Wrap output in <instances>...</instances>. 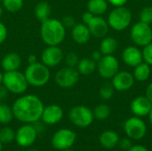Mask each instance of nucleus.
I'll use <instances>...</instances> for the list:
<instances>
[{
	"label": "nucleus",
	"instance_id": "f257e3e1",
	"mask_svg": "<svg viewBox=\"0 0 152 151\" xmlns=\"http://www.w3.org/2000/svg\"><path fill=\"white\" fill-rule=\"evenodd\" d=\"M43 101L34 94H26L18 98L12 104L13 117L26 124H32L41 119L44 110Z\"/></svg>",
	"mask_w": 152,
	"mask_h": 151
},
{
	"label": "nucleus",
	"instance_id": "f03ea898",
	"mask_svg": "<svg viewBox=\"0 0 152 151\" xmlns=\"http://www.w3.org/2000/svg\"><path fill=\"white\" fill-rule=\"evenodd\" d=\"M40 36L46 45H59L66 36V28L61 20L49 18L41 22Z\"/></svg>",
	"mask_w": 152,
	"mask_h": 151
},
{
	"label": "nucleus",
	"instance_id": "7ed1b4c3",
	"mask_svg": "<svg viewBox=\"0 0 152 151\" xmlns=\"http://www.w3.org/2000/svg\"><path fill=\"white\" fill-rule=\"evenodd\" d=\"M25 77L29 85L34 87H42L45 85L51 77L49 68L42 62L28 64L24 72Z\"/></svg>",
	"mask_w": 152,
	"mask_h": 151
},
{
	"label": "nucleus",
	"instance_id": "20e7f679",
	"mask_svg": "<svg viewBox=\"0 0 152 151\" xmlns=\"http://www.w3.org/2000/svg\"><path fill=\"white\" fill-rule=\"evenodd\" d=\"M3 85L6 87L9 93L14 94H21L25 93L29 85L24 73H21L19 70L5 71L4 73Z\"/></svg>",
	"mask_w": 152,
	"mask_h": 151
},
{
	"label": "nucleus",
	"instance_id": "39448f33",
	"mask_svg": "<svg viewBox=\"0 0 152 151\" xmlns=\"http://www.w3.org/2000/svg\"><path fill=\"white\" fill-rule=\"evenodd\" d=\"M107 21L109 26L113 29L122 31L131 24L132 13L127 8L124 6H118L110 12Z\"/></svg>",
	"mask_w": 152,
	"mask_h": 151
},
{
	"label": "nucleus",
	"instance_id": "423d86ee",
	"mask_svg": "<svg viewBox=\"0 0 152 151\" xmlns=\"http://www.w3.org/2000/svg\"><path fill=\"white\" fill-rule=\"evenodd\" d=\"M70 122L77 127H88L94 121L93 111L86 106H75L69 112Z\"/></svg>",
	"mask_w": 152,
	"mask_h": 151
},
{
	"label": "nucleus",
	"instance_id": "0eeeda50",
	"mask_svg": "<svg viewBox=\"0 0 152 151\" xmlns=\"http://www.w3.org/2000/svg\"><path fill=\"white\" fill-rule=\"evenodd\" d=\"M79 73L76 68L65 67L59 69L54 77L55 83L61 88H71L79 81Z\"/></svg>",
	"mask_w": 152,
	"mask_h": 151
},
{
	"label": "nucleus",
	"instance_id": "6e6552de",
	"mask_svg": "<svg viewBox=\"0 0 152 151\" xmlns=\"http://www.w3.org/2000/svg\"><path fill=\"white\" fill-rule=\"evenodd\" d=\"M131 39L139 46H145L152 42V29L151 25L139 21L131 29Z\"/></svg>",
	"mask_w": 152,
	"mask_h": 151
},
{
	"label": "nucleus",
	"instance_id": "1a4fd4ad",
	"mask_svg": "<svg viewBox=\"0 0 152 151\" xmlns=\"http://www.w3.org/2000/svg\"><path fill=\"white\" fill-rule=\"evenodd\" d=\"M119 69V63L113 55H103L97 62V70L100 76L105 79L112 78Z\"/></svg>",
	"mask_w": 152,
	"mask_h": 151
},
{
	"label": "nucleus",
	"instance_id": "9d476101",
	"mask_svg": "<svg viewBox=\"0 0 152 151\" xmlns=\"http://www.w3.org/2000/svg\"><path fill=\"white\" fill-rule=\"evenodd\" d=\"M77 139V134L69 129H61L52 137V145L58 150H69L73 146Z\"/></svg>",
	"mask_w": 152,
	"mask_h": 151
},
{
	"label": "nucleus",
	"instance_id": "9b49d317",
	"mask_svg": "<svg viewBox=\"0 0 152 151\" xmlns=\"http://www.w3.org/2000/svg\"><path fill=\"white\" fill-rule=\"evenodd\" d=\"M124 130L128 138L132 140H140L145 136L147 126L143 120L139 117H132L125 122Z\"/></svg>",
	"mask_w": 152,
	"mask_h": 151
},
{
	"label": "nucleus",
	"instance_id": "f8f14e48",
	"mask_svg": "<svg viewBox=\"0 0 152 151\" xmlns=\"http://www.w3.org/2000/svg\"><path fill=\"white\" fill-rule=\"evenodd\" d=\"M37 135V129L33 125L27 124L20 126L15 133V140L19 146L27 148L31 146L36 142Z\"/></svg>",
	"mask_w": 152,
	"mask_h": 151
},
{
	"label": "nucleus",
	"instance_id": "ddd939ff",
	"mask_svg": "<svg viewBox=\"0 0 152 151\" xmlns=\"http://www.w3.org/2000/svg\"><path fill=\"white\" fill-rule=\"evenodd\" d=\"M63 57V52L59 45H47L42 52L41 61L48 68H54L62 61Z\"/></svg>",
	"mask_w": 152,
	"mask_h": 151
},
{
	"label": "nucleus",
	"instance_id": "4468645a",
	"mask_svg": "<svg viewBox=\"0 0 152 151\" xmlns=\"http://www.w3.org/2000/svg\"><path fill=\"white\" fill-rule=\"evenodd\" d=\"M134 77L133 74L127 71H118L112 77V85L114 88L119 92L127 91L133 87L134 84Z\"/></svg>",
	"mask_w": 152,
	"mask_h": 151
},
{
	"label": "nucleus",
	"instance_id": "2eb2a0df",
	"mask_svg": "<svg viewBox=\"0 0 152 151\" xmlns=\"http://www.w3.org/2000/svg\"><path fill=\"white\" fill-rule=\"evenodd\" d=\"M63 117L62 109L56 104H51L44 108L41 119L46 125H55Z\"/></svg>",
	"mask_w": 152,
	"mask_h": 151
},
{
	"label": "nucleus",
	"instance_id": "dca6fc26",
	"mask_svg": "<svg viewBox=\"0 0 152 151\" xmlns=\"http://www.w3.org/2000/svg\"><path fill=\"white\" fill-rule=\"evenodd\" d=\"M87 27L90 30L91 36L97 38H103L106 36L109 31L108 21L105 20L101 16H94L91 21L87 24Z\"/></svg>",
	"mask_w": 152,
	"mask_h": 151
},
{
	"label": "nucleus",
	"instance_id": "f3484780",
	"mask_svg": "<svg viewBox=\"0 0 152 151\" xmlns=\"http://www.w3.org/2000/svg\"><path fill=\"white\" fill-rule=\"evenodd\" d=\"M131 111L136 117L148 116L152 108L151 101L146 96H138L131 102Z\"/></svg>",
	"mask_w": 152,
	"mask_h": 151
},
{
	"label": "nucleus",
	"instance_id": "a211bd4d",
	"mask_svg": "<svg viewBox=\"0 0 152 151\" xmlns=\"http://www.w3.org/2000/svg\"><path fill=\"white\" fill-rule=\"evenodd\" d=\"M122 60L126 65L134 68L142 62V53L135 46H128L122 53Z\"/></svg>",
	"mask_w": 152,
	"mask_h": 151
},
{
	"label": "nucleus",
	"instance_id": "6ab92c4d",
	"mask_svg": "<svg viewBox=\"0 0 152 151\" xmlns=\"http://www.w3.org/2000/svg\"><path fill=\"white\" fill-rule=\"evenodd\" d=\"M71 36L77 44H85L90 40L91 33L87 25L78 23L71 28Z\"/></svg>",
	"mask_w": 152,
	"mask_h": 151
},
{
	"label": "nucleus",
	"instance_id": "aec40b11",
	"mask_svg": "<svg viewBox=\"0 0 152 151\" xmlns=\"http://www.w3.org/2000/svg\"><path fill=\"white\" fill-rule=\"evenodd\" d=\"M1 65L4 72L18 70L21 65V58L16 53H9L2 59Z\"/></svg>",
	"mask_w": 152,
	"mask_h": 151
},
{
	"label": "nucleus",
	"instance_id": "412c9836",
	"mask_svg": "<svg viewBox=\"0 0 152 151\" xmlns=\"http://www.w3.org/2000/svg\"><path fill=\"white\" fill-rule=\"evenodd\" d=\"M99 141H100L101 145L103 148L110 150V149L115 148L118 144L119 136L116 132L111 131V130H108V131L103 132L100 135Z\"/></svg>",
	"mask_w": 152,
	"mask_h": 151
},
{
	"label": "nucleus",
	"instance_id": "4be33fe9",
	"mask_svg": "<svg viewBox=\"0 0 152 151\" xmlns=\"http://www.w3.org/2000/svg\"><path fill=\"white\" fill-rule=\"evenodd\" d=\"M76 69L80 75L89 76L92 75L97 69V62L92 58H83L79 60Z\"/></svg>",
	"mask_w": 152,
	"mask_h": 151
},
{
	"label": "nucleus",
	"instance_id": "5701e85b",
	"mask_svg": "<svg viewBox=\"0 0 152 151\" xmlns=\"http://www.w3.org/2000/svg\"><path fill=\"white\" fill-rule=\"evenodd\" d=\"M34 12H35V16L37 17V19L42 22L50 18L51 12H52L51 5L46 1H40L36 4Z\"/></svg>",
	"mask_w": 152,
	"mask_h": 151
},
{
	"label": "nucleus",
	"instance_id": "b1692460",
	"mask_svg": "<svg viewBox=\"0 0 152 151\" xmlns=\"http://www.w3.org/2000/svg\"><path fill=\"white\" fill-rule=\"evenodd\" d=\"M118 41L111 36H105L101 42L100 51L103 55H112L118 49Z\"/></svg>",
	"mask_w": 152,
	"mask_h": 151
},
{
	"label": "nucleus",
	"instance_id": "393cba45",
	"mask_svg": "<svg viewBox=\"0 0 152 151\" xmlns=\"http://www.w3.org/2000/svg\"><path fill=\"white\" fill-rule=\"evenodd\" d=\"M108 9L107 0H89L87 3V11L95 16L103 14Z\"/></svg>",
	"mask_w": 152,
	"mask_h": 151
},
{
	"label": "nucleus",
	"instance_id": "a878e982",
	"mask_svg": "<svg viewBox=\"0 0 152 151\" xmlns=\"http://www.w3.org/2000/svg\"><path fill=\"white\" fill-rule=\"evenodd\" d=\"M133 76H134V79L139 81V82L146 81L151 76V67H150V65L148 63H146V62L140 63L139 65L134 67Z\"/></svg>",
	"mask_w": 152,
	"mask_h": 151
},
{
	"label": "nucleus",
	"instance_id": "bb28decb",
	"mask_svg": "<svg viewBox=\"0 0 152 151\" xmlns=\"http://www.w3.org/2000/svg\"><path fill=\"white\" fill-rule=\"evenodd\" d=\"M13 117L12 109L0 101V123L4 125L9 124Z\"/></svg>",
	"mask_w": 152,
	"mask_h": 151
},
{
	"label": "nucleus",
	"instance_id": "cd10ccee",
	"mask_svg": "<svg viewBox=\"0 0 152 151\" xmlns=\"http://www.w3.org/2000/svg\"><path fill=\"white\" fill-rule=\"evenodd\" d=\"M110 112H111L110 108L106 104H99V105H97L94 108V111H93L94 117L98 120H105V119H107L110 117Z\"/></svg>",
	"mask_w": 152,
	"mask_h": 151
},
{
	"label": "nucleus",
	"instance_id": "c85d7f7f",
	"mask_svg": "<svg viewBox=\"0 0 152 151\" xmlns=\"http://www.w3.org/2000/svg\"><path fill=\"white\" fill-rule=\"evenodd\" d=\"M3 7L10 12H16L20 11L23 6V0H2Z\"/></svg>",
	"mask_w": 152,
	"mask_h": 151
},
{
	"label": "nucleus",
	"instance_id": "c756f323",
	"mask_svg": "<svg viewBox=\"0 0 152 151\" xmlns=\"http://www.w3.org/2000/svg\"><path fill=\"white\" fill-rule=\"evenodd\" d=\"M114 90H115V88H114L112 83L104 82L102 85L100 91H99L101 98L103 100H110L114 94Z\"/></svg>",
	"mask_w": 152,
	"mask_h": 151
},
{
	"label": "nucleus",
	"instance_id": "7c9ffc66",
	"mask_svg": "<svg viewBox=\"0 0 152 151\" xmlns=\"http://www.w3.org/2000/svg\"><path fill=\"white\" fill-rule=\"evenodd\" d=\"M14 139L15 133L12 128L5 126L0 129V142L2 143H11Z\"/></svg>",
	"mask_w": 152,
	"mask_h": 151
},
{
	"label": "nucleus",
	"instance_id": "2f4dec72",
	"mask_svg": "<svg viewBox=\"0 0 152 151\" xmlns=\"http://www.w3.org/2000/svg\"><path fill=\"white\" fill-rule=\"evenodd\" d=\"M140 21L151 25L152 23V6H146L140 12Z\"/></svg>",
	"mask_w": 152,
	"mask_h": 151
},
{
	"label": "nucleus",
	"instance_id": "473e14b6",
	"mask_svg": "<svg viewBox=\"0 0 152 151\" xmlns=\"http://www.w3.org/2000/svg\"><path fill=\"white\" fill-rule=\"evenodd\" d=\"M78 61H79V58L76 53H73V52L69 53L65 57V63H66L67 67L76 68Z\"/></svg>",
	"mask_w": 152,
	"mask_h": 151
},
{
	"label": "nucleus",
	"instance_id": "72a5a7b5",
	"mask_svg": "<svg viewBox=\"0 0 152 151\" xmlns=\"http://www.w3.org/2000/svg\"><path fill=\"white\" fill-rule=\"evenodd\" d=\"M142 53L143 61L149 65H152V42L144 46Z\"/></svg>",
	"mask_w": 152,
	"mask_h": 151
},
{
	"label": "nucleus",
	"instance_id": "f704fd0d",
	"mask_svg": "<svg viewBox=\"0 0 152 151\" xmlns=\"http://www.w3.org/2000/svg\"><path fill=\"white\" fill-rule=\"evenodd\" d=\"M118 145H119V147H120V149L122 150L125 151H128L132 148V146H133L130 138H124L122 140H119Z\"/></svg>",
	"mask_w": 152,
	"mask_h": 151
},
{
	"label": "nucleus",
	"instance_id": "c9c22d12",
	"mask_svg": "<svg viewBox=\"0 0 152 151\" xmlns=\"http://www.w3.org/2000/svg\"><path fill=\"white\" fill-rule=\"evenodd\" d=\"M61 22H62V24L64 25V27H65V28H72L76 25V20H75V19H74L72 16H70V15L65 16V17L62 19Z\"/></svg>",
	"mask_w": 152,
	"mask_h": 151
},
{
	"label": "nucleus",
	"instance_id": "e433bc0d",
	"mask_svg": "<svg viewBox=\"0 0 152 151\" xmlns=\"http://www.w3.org/2000/svg\"><path fill=\"white\" fill-rule=\"evenodd\" d=\"M7 37V28L5 25L0 22V44H2Z\"/></svg>",
	"mask_w": 152,
	"mask_h": 151
},
{
	"label": "nucleus",
	"instance_id": "4c0bfd02",
	"mask_svg": "<svg viewBox=\"0 0 152 151\" xmlns=\"http://www.w3.org/2000/svg\"><path fill=\"white\" fill-rule=\"evenodd\" d=\"M94 15L93 14V13H91L90 12H84L83 13V15H82V20H83V23L84 24H86V25H87L90 21H91V20L93 19V17H94Z\"/></svg>",
	"mask_w": 152,
	"mask_h": 151
},
{
	"label": "nucleus",
	"instance_id": "58836bf2",
	"mask_svg": "<svg viewBox=\"0 0 152 151\" xmlns=\"http://www.w3.org/2000/svg\"><path fill=\"white\" fill-rule=\"evenodd\" d=\"M8 93H9V91L6 89V87L3 84L0 85V101L6 99L8 96Z\"/></svg>",
	"mask_w": 152,
	"mask_h": 151
},
{
	"label": "nucleus",
	"instance_id": "ea45409f",
	"mask_svg": "<svg viewBox=\"0 0 152 151\" xmlns=\"http://www.w3.org/2000/svg\"><path fill=\"white\" fill-rule=\"evenodd\" d=\"M110 4H111L112 5L118 7V6H123L126 2L127 0H107Z\"/></svg>",
	"mask_w": 152,
	"mask_h": 151
},
{
	"label": "nucleus",
	"instance_id": "a19ab883",
	"mask_svg": "<svg viewBox=\"0 0 152 151\" xmlns=\"http://www.w3.org/2000/svg\"><path fill=\"white\" fill-rule=\"evenodd\" d=\"M103 56V54L101 53V51H94L93 53H92V59L94 61H96V62H98L100 60H101V58Z\"/></svg>",
	"mask_w": 152,
	"mask_h": 151
},
{
	"label": "nucleus",
	"instance_id": "79ce46f5",
	"mask_svg": "<svg viewBox=\"0 0 152 151\" xmlns=\"http://www.w3.org/2000/svg\"><path fill=\"white\" fill-rule=\"evenodd\" d=\"M146 97L151 101L152 103V83H151L148 85V87L146 89Z\"/></svg>",
	"mask_w": 152,
	"mask_h": 151
},
{
	"label": "nucleus",
	"instance_id": "37998d69",
	"mask_svg": "<svg viewBox=\"0 0 152 151\" xmlns=\"http://www.w3.org/2000/svg\"><path fill=\"white\" fill-rule=\"evenodd\" d=\"M128 151H149L145 147H143L142 145H135V146H132V148Z\"/></svg>",
	"mask_w": 152,
	"mask_h": 151
},
{
	"label": "nucleus",
	"instance_id": "c03bdc74",
	"mask_svg": "<svg viewBox=\"0 0 152 151\" xmlns=\"http://www.w3.org/2000/svg\"><path fill=\"white\" fill-rule=\"evenodd\" d=\"M37 61L36 55H34V54H29L28 55V64H33V63H35Z\"/></svg>",
	"mask_w": 152,
	"mask_h": 151
},
{
	"label": "nucleus",
	"instance_id": "a18cd8bd",
	"mask_svg": "<svg viewBox=\"0 0 152 151\" xmlns=\"http://www.w3.org/2000/svg\"><path fill=\"white\" fill-rule=\"evenodd\" d=\"M149 119H150V123H151V125L152 126V108L151 109V111H150V113H149Z\"/></svg>",
	"mask_w": 152,
	"mask_h": 151
},
{
	"label": "nucleus",
	"instance_id": "49530a36",
	"mask_svg": "<svg viewBox=\"0 0 152 151\" xmlns=\"http://www.w3.org/2000/svg\"><path fill=\"white\" fill-rule=\"evenodd\" d=\"M3 77H4V74H2V73L0 72V85L3 84Z\"/></svg>",
	"mask_w": 152,
	"mask_h": 151
},
{
	"label": "nucleus",
	"instance_id": "de8ad7c7",
	"mask_svg": "<svg viewBox=\"0 0 152 151\" xmlns=\"http://www.w3.org/2000/svg\"><path fill=\"white\" fill-rule=\"evenodd\" d=\"M2 14H3V7H2V6L0 5V18H1Z\"/></svg>",
	"mask_w": 152,
	"mask_h": 151
},
{
	"label": "nucleus",
	"instance_id": "09e8293b",
	"mask_svg": "<svg viewBox=\"0 0 152 151\" xmlns=\"http://www.w3.org/2000/svg\"><path fill=\"white\" fill-rule=\"evenodd\" d=\"M0 151H2V142H0Z\"/></svg>",
	"mask_w": 152,
	"mask_h": 151
},
{
	"label": "nucleus",
	"instance_id": "8fccbe9b",
	"mask_svg": "<svg viewBox=\"0 0 152 151\" xmlns=\"http://www.w3.org/2000/svg\"><path fill=\"white\" fill-rule=\"evenodd\" d=\"M61 151H74V150H69H69H61Z\"/></svg>",
	"mask_w": 152,
	"mask_h": 151
},
{
	"label": "nucleus",
	"instance_id": "3c124183",
	"mask_svg": "<svg viewBox=\"0 0 152 151\" xmlns=\"http://www.w3.org/2000/svg\"><path fill=\"white\" fill-rule=\"evenodd\" d=\"M115 151H119V150H115Z\"/></svg>",
	"mask_w": 152,
	"mask_h": 151
},
{
	"label": "nucleus",
	"instance_id": "603ef678",
	"mask_svg": "<svg viewBox=\"0 0 152 151\" xmlns=\"http://www.w3.org/2000/svg\"><path fill=\"white\" fill-rule=\"evenodd\" d=\"M0 1H2V0H0Z\"/></svg>",
	"mask_w": 152,
	"mask_h": 151
}]
</instances>
